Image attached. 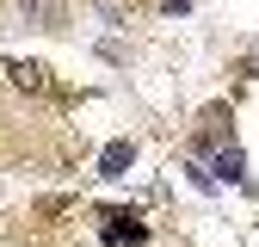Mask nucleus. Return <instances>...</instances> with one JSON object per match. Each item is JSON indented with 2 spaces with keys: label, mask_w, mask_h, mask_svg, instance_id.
Wrapping results in <instances>:
<instances>
[{
  "label": "nucleus",
  "mask_w": 259,
  "mask_h": 247,
  "mask_svg": "<svg viewBox=\"0 0 259 247\" xmlns=\"http://www.w3.org/2000/svg\"><path fill=\"white\" fill-rule=\"evenodd\" d=\"M19 19L37 31H68V7L62 0H19Z\"/></svg>",
  "instance_id": "f257e3e1"
},
{
  "label": "nucleus",
  "mask_w": 259,
  "mask_h": 247,
  "mask_svg": "<svg viewBox=\"0 0 259 247\" xmlns=\"http://www.w3.org/2000/svg\"><path fill=\"white\" fill-rule=\"evenodd\" d=\"M0 74H7L19 93H56V80H50L44 62H0Z\"/></svg>",
  "instance_id": "f03ea898"
},
{
  "label": "nucleus",
  "mask_w": 259,
  "mask_h": 247,
  "mask_svg": "<svg viewBox=\"0 0 259 247\" xmlns=\"http://www.w3.org/2000/svg\"><path fill=\"white\" fill-rule=\"evenodd\" d=\"M105 241H111V247H123V241L136 247V241H148V229H142L136 210H105Z\"/></svg>",
  "instance_id": "7ed1b4c3"
},
{
  "label": "nucleus",
  "mask_w": 259,
  "mask_h": 247,
  "mask_svg": "<svg viewBox=\"0 0 259 247\" xmlns=\"http://www.w3.org/2000/svg\"><path fill=\"white\" fill-rule=\"evenodd\" d=\"M130 161H136V142H105V154H99V179H123Z\"/></svg>",
  "instance_id": "20e7f679"
},
{
  "label": "nucleus",
  "mask_w": 259,
  "mask_h": 247,
  "mask_svg": "<svg viewBox=\"0 0 259 247\" xmlns=\"http://www.w3.org/2000/svg\"><path fill=\"white\" fill-rule=\"evenodd\" d=\"M216 179H235V185H247V154H241L235 142H222V148H216Z\"/></svg>",
  "instance_id": "39448f33"
}]
</instances>
